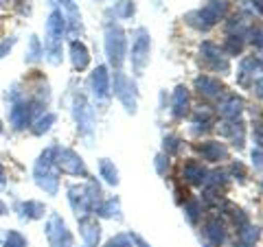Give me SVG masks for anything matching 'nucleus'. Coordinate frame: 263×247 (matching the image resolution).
Returning a JSON list of instances; mask_svg holds the SVG:
<instances>
[{"label": "nucleus", "instance_id": "obj_1", "mask_svg": "<svg viewBox=\"0 0 263 247\" xmlns=\"http://www.w3.org/2000/svg\"><path fill=\"white\" fill-rule=\"evenodd\" d=\"M101 188H99L97 182H90L86 186H77L72 184L68 188V201L72 205V210H75L77 219L79 217H86L90 210H97L99 205H101Z\"/></svg>", "mask_w": 263, "mask_h": 247}, {"label": "nucleus", "instance_id": "obj_2", "mask_svg": "<svg viewBox=\"0 0 263 247\" xmlns=\"http://www.w3.org/2000/svg\"><path fill=\"white\" fill-rule=\"evenodd\" d=\"M66 31V18L60 9H53L46 20V59L48 64H62V35Z\"/></svg>", "mask_w": 263, "mask_h": 247}, {"label": "nucleus", "instance_id": "obj_3", "mask_svg": "<svg viewBox=\"0 0 263 247\" xmlns=\"http://www.w3.org/2000/svg\"><path fill=\"white\" fill-rule=\"evenodd\" d=\"M60 169L55 167L53 162V149H46L35 162V169H33V177H35V184L42 188L46 195H57V186H60Z\"/></svg>", "mask_w": 263, "mask_h": 247}, {"label": "nucleus", "instance_id": "obj_4", "mask_svg": "<svg viewBox=\"0 0 263 247\" xmlns=\"http://www.w3.org/2000/svg\"><path fill=\"white\" fill-rule=\"evenodd\" d=\"M105 53L112 66L121 68L123 59H125V33L117 22L105 24Z\"/></svg>", "mask_w": 263, "mask_h": 247}, {"label": "nucleus", "instance_id": "obj_5", "mask_svg": "<svg viewBox=\"0 0 263 247\" xmlns=\"http://www.w3.org/2000/svg\"><path fill=\"white\" fill-rule=\"evenodd\" d=\"M53 162L55 167L68 173V175H79V177H88V169L84 160L72 151V149H66V147H53Z\"/></svg>", "mask_w": 263, "mask_h": 247}, {"label": "nucleus", "instance_id": "obj_6", "mask_svg": "<svg viewBox=\"0 0 263 247\" xmlns=\"http://www.w3.org/2000/svg\"><path fill=\"white\" fill-rule=\"evenodd\" d=\"M46 241L51 247H72L75 245V238L68 232L64 219L60 215H51L46 221Z\"/></svg>", "mask_w": 263, "mask_h": 247}, {"label": "nucleus", "instance_id": "obj_7", "mask_svg": "<svg viewBox=\"0 0 263 247\" xmlns=\"http://www.w3.org/2000/svg\"><path fill=\"white\" fill-rule=\"evenodd\" d=\"M147 64H149V35L141 29L136 33L134 44H132V66H134L136 75H143Z\"/></svg>", "mask_w": 263, "mask_h": 247}, {"label": "nucleus", "instance_id": "obj_8", "mask_svg": "<svg viewBox=\"0 0 263 247\" xmlns=\"http://www.w3.org/2000/svg\"><path fill=\"white\" fill-rule=\"evenodd\" d=\"M134 84L123 75L121 70L114 72V94H117L121 98V103L125 105V110L129 114H134L136 112V92H134Z\"/></svg>", "mask_w": 263, "mask_h": 247}, {"label": "nucleus", "instance_id": "obj_9", "mask_svg": "<svg viewBox=\"0 0 263 247\" xmlns=\"http://www.w3.org/2000/svg\"><path fill=\"white\" fill-rule=\"evenodd\" d=\"M72 114H75L79 134H84V136H90V134H92L95 116H92V108L88 105V101H86V96H84V94H77L75 105H72Z\"/></svg>", "mask_w": 263, "mask_h": 247}, {"label": "nucleus", "instance_id": "obj_10", "mask_svg": "<svg viewBox=\"0 0 263 247\" xmlns=\"http://www.w3.org/2000/svg\"><path fill=\"white\" fill-rule=\"evenodd\" d=\"M40 108L37 103H27V101H18L11 105L9 110V120L15 129H24L33 122V116H35V110Z\"/></svg>", "mask_w": 263, "mask_h": 247}, {"label": "nucleus", "instance_id": "obj_11", "mask_svg": "<svg viewBox=\"0 0 263 247\" xmlns=\"http://www.w3.org/2000/svg\"><path fill=\"white\" fill-rule=\"evenodd\" d=\"M224 13H226V3H224V0H211V3L204 7L202 11H195V13H191V15H193V18H200V20H202L200 24H197V29L206 31V29H211L213 24H215Z\"/></svg>", "mask_w": 263, "mask_h": 247}, {"label": "nucleus", "instance_id": "obj_12", "mask_svg": "<svg viewBox=\"0 0 263 247\" xmlns=\"http://www.w3.org/2000/svg\"><path fill=\"white\" fill-rule=\"evenodd\" d=\"M90 84H92V92L99 101H105V98L110 96V75H108V68H105V66H99V68L92 72Z\"/></svg>", "mask_w": 263, "mask_h": 247}, {"label": "nucleus", "instance_id": "obj_13", "mask_svg": "<svg viewBox=\"0 0 263 247\" xmlns=\"http://www.w3.org/2000/svg\"><path fill=\"white\" fill-rule=\"evenodd\" d=\"M202 57H204V61H206L211 68H215V70H221V72H226L228 70V61H226V57L219 53V48L215 44H211L206 42L202 46Z\"/></svg>", "mask_w": 263, "mask_h": 247}, {"label": "nucleus", "instance_id": "obj_14", "mask_svg": "<svg viewBox=\"0 0 263 247\" xmlns=\"http://www.w3.org/2000/svg\"><path fill=\"white\" fill-rule=\"evenodd\" d=\"M79 228H81V236H84V243L86 247H97L99 238H101V228L95 219H88V217H81L79 219Z\"/></svg>", "mask_w": 263, "mask_h": 247}, {"label": "nucleus", "instance_id": "obj_15", "mask_svg": "<svg viewBox=\"0 0 263 247\" xmlns=\"http://www.w3.org/2000/svg\"><path fill=\"white\" fill-rule=\"evenodd\" d=\"M197 151L202 153V158L204 160H211V162H217V160H226V147L221 145V142H215V140H211V142H204L197 147Z\"/></svg>", "mask_w": 263, "mask_h": 247}, {"label": "nucleus", "instance_id": "obj_16", "mask_svg": "<svg viewBox=\"0 0 263 247\" xmlns=\"http://www.w3.org/2000/svg\"><path fill=\"white\" fill-rule=\"evenodd\" d=\"M70 59H72V66H75V70H84L88 68L90 64V55H88V48L86 44L81 42H70Z\"/></svg>", "mask_w": 263, "mask_h": 247}, {"label": "nucleus", "instance_id": "obj_17", "mask_svg": "<svg viewBox=\"0 0 263 247\" xmlns=\"http://www.w3.org/2000/svg\"><path fill=\"white\" fill-rule=\"evenodd\" d=\"M195 88H197V92L204 94V96H209V98H215V96L221 94L219 81H215L213 77H197L195 79Z\"/></svg>", "mask_w": 263, "mask_h": 247}, {"label": "nucleus", "instance_id": "obj_18", "mask_svg": "<svg viewBox=\"0 0 263 247\" xmlns=\"http://www.w3.org/2000/svg\"><path fill=\"white\" fill-rule=\"evenodd\" d=\"M204 234H206L211 245H221V243H224V236H226L224 225H221L217 219H211L209 223L204 225Z\"/></svg>", "mask_w": 263, "mask_h": 247}, {"label": "nucleus", "instance_id": "obj_19", "mask_svg": "<svg viewBox=\"0 0 263 247\" xmlns=\"http://www.w3.org/2000/svg\"><path fill=\"white\" fill-rule=\"evenodd\" d=\"M186 110H189V92H186L184 86H180L174 92V116L182 118L186 114Z\"/></svg>", "mask_w": 263, "mask_h": 247}, {"label": "nucleus", "instance_id": "obj_20", "mask_svg": "<svg viewBox=\"0 0 263 247\" xmlns=\"http://www.w3.org/2000/svg\"><path fill=\"white\" fill-rule=\"evenodd\" d=\"M18 210H20V219H40V217H44V205L40 203V201H27V203H20L18 205Z\"/></svg>", "mask_w": 263, "mask_h": 247}, {"label": "nucleus", "instance_id": "obj_21", "mask_svg": "<svg viewBox=\"0 0 263 247\" xmlns=\"http://www.w3.org/2000/svg\"><path fill=\"white\" fill-rule=\"evenodd\" d=\"M99 173H101V177L108 184H112V186L119 184V171H117V167H114V162H110L108 158L99 160Z\"/></svg>", "mask_w": 263, "mask_h": 247}, {"label": "nucleus", "instance_id": "obj_22", "mask_svg": "<svg viewBox=\"0 0 263 247\" xmlns=\"http://www.w3.org/2000/svg\"><path fill=\"white\" fill-rule=\"evenodd\" d=\"M182 175L189 179L191 184H202L204 179V175H206V171L202 169V164H197V162H189L186 167H184V171H182Z\"/></svg>", "mask_w": 263, "mask_h": 247}, {"label": "nucleus", "instance_id": "obj_23", "mask_svg": "<svg viewBox=\"0 0 263 247\" xmlns=\"http://www.w3.org/2000/svg\"><path fill=\"white\" fill-rule=\"evenodd\" d=\"M219 114L224 118H237L241 114V101L239 98H228V101L219 108Z\"/></svg>", "mask_w": 263, "mask_h": 247}, {"label": "nucleus", "instance_id": "obj_24", "mask_svg": "<svg viewBox=\"0 0 263 247\" xmlns=\"http://www.w3.org/2000/svg\"><path fill=\"white\" fill-rule=\"evenodd\" d=\"M29 53H27V64H35V61H40L42 59V55H44V48L40 46V39L35 37V35H31V39H29Z\"/></svg>", "mask_w": 263, "mask_h": 247}, {"label": "nucleus", "instance_id": "obj_25", "mask_svg": "<svg viewBox=\"0 0 263 247\" xmlns=\"http://www.w3.org/2000/svg\"><path fill=\"white\" fill-rule=\"evenodd\" d=\"M53 122H55V114H44L42 118H37V122L31 127V131L35 136H42V134H46V131L53 127Z\"/></svg>", "mask_w": 263, "mask_h": 247}, {"label": "nucleus", "instance_id": "obj_26", "mask_svg": "<svg viewBox=\"0 0 263 247\" xmlns=\"http://www.w3.org/2000/svg\"><path fill=\"white\" fill-rule=\"evenodd\" d=\"M97 212H99L101 217H119V201H117V199L103 201V203L97 208Z\"/></svg>", "mask_w": 263, "mask_h": 247}, {"label": "nucleus", "instance_id": "obj_27", "mask_svg": "<svg viewBox=\"0 0 263 247\" xmlns=\"http://www.w3.org/2000/svg\"><path fill=\"white\" fill-rule=\"evenodd\" d=\"M3 247H27V238H24L20 232L11 230V232H7V236H5V245H3Z\"/></svg>", "mask_w": 263, "mask_h": 247}, {"label": "nucleus", "instance_id": "obj_28", "mask_svg": "<svg viewBox=\"0 0 263 247\" xmlns=\"http://www.w3.org/2000/svg\"><path fill=\"white\" fill-rule=\"evenodd\" d=\"M114 13H117L119 18H129V15L134 13V3H132V0H119L117 7H114Z\"/></svg>", "mask_w": 263, "mask_h": 247}, {"label": "nucleus", "instance_id": "obj_29", "mask_svg": "<svg viewBox=\"0 0 263 247\" xmlns=\"http://www.w3.org/2000/svg\"><path fill=\"white\" fill-rule=\"evenodd\" d=\"M224 48H226V53H228V55H237V53H241V48H243L241 37H239V35H230V37L226 39Z\"/></svg>", "mask_w": 263, "mask_h": 247}, {"label": "nucleus", "instance_id": "obj_30", "mask_svg": "<svg viewBox=\"0 0 263 247\" xmlns=\"http://www.w3.org/2000/svg\"><path fill=\"white\" fill-rule=\"evenodd\" d=\"M239 236H241V241L243 243H250V241H257L259 238V230L257 228H250V225H246L241 232H239Z\"/></svg>", "mask_w": 263, "mask_h": 247}, {"label": "nucleus", "instance_id": "obj_31", "mask_svg": "<svg viewBox=\"0 0 263 247\" xmlns=\"http://www.w3.org/2000/svg\"><path fill=\"white\" fill-rule=\"evenodd\" d=\"M197 210H200V203H197V201H189L184 205V212H186V217H189L191 223H195V221H197Z\"/></svg>", "mask_w": 263, "mask_h": 247}, {"label": "nucleus", "instance_id": "obj_32", "mask_svg": "<svg viewBox=\"0 0 263 247\" xmlns=\"http://www.w3.org/2000/svg\"><path fill=\"white\" fill-rule=\"evenodd\" d=\"M180 149V138H164V151L167 153H176Z\"/></svg>", "mask_w": 263, "mask_h": 247}, {"label": "nucleus", "instance_id": "obj_33", "mask_svg": "<svg viewBox=\"0 0 263 247\" xmlns=\"http://www.w3.org/2000/svg\"><path fill=\"white\" fill-rule=\"evenodd\" d=\"M13 44H15V37H7V39H3V42H0V59H3V57L11 51Z\"/></svg>", "mask_w": 263, "mask_h": 247}, {"label": "nucleus", "instance_id": "obj_34", "mask_svg": "<svg viewBox=\"0 0 263 247\" xmlns=\"http://www.w3.org/2000/svg\"><path fill=\"white\" fill-rule=\"evenodd\" d=\"M105 247H132V245H129V238L121 234V236H117V238H112V241L105 245Z\"/></svg>", "mask_w": 263, "mask_h": 247}, {"label": "nucleus", "instance_id": "obj_35", "mask_svg": "<svg viewBox=\"0 0 263 247\" xmlns=\"http://www.w3.org/2000/svg\"><path fill=\"white\" fill-rule=\"evenodd\" d=\"M252 44L257 48H263V29H254L252 31Z\"/></svg>", "mask_w": 263, "mask_h": 247}, {"label": "nucleus", "instance_id": "obj_36", "mask_svg": "<svg viewBox=\"0 0 263 247\" xmlns=\"http://www.w3.org/2000/svg\"><path fill=\"white\" fill-rule=\"evenodd\" d=\"M252 160L257 162V167L263 169V153H261V151H252Z\"/></svg>", "mask_w": 263, "mask_h": 247}, {"label": "nucleus", "instance_id": "obj_37", "mask_svg": "<svg viewBox=\"0 0 263 247\" xmlns=\"http://www.w3.org/2000/svg\"><path fill=\"white\" fill-rule=\"evenodd\" d=\"M164 162H167V160H164L162 155H158V158H156V169H158V173H164Z\"/></svg>", "mask_w": 263, "mask_h": 247}, {"label": "nucleus", "instance_id": "obj_38", "mask_svg": "<svg viewBox=\"0 0 263 247\" xmlns=\"http://www.w3.org/2000/svg\"><path fill=\"white\" fill-rule=\"evenodd\" d=\"M254 92H257V96H261V98H263V79H259V81H257V86H254Z\"/></svg>", "mask_w": 263, "mask_h": 247}, {"label": "nucleus", "instance_id": "obj_39", "mask_svg": "<svg viewBox=\"0 0 263 247\" xmlns=\"http://www.w3.org/2000/svg\"><path fill=\"white\" fill-rule=\"evenodd\" d=\"M7 184V179H5V169H3V164H0V188H5Z\"/></svg>", "mask_w": 263, "mask_h": 247}, {"label": "nucleus", "instance_id": "obj_40", "mask_svg": "<svg viewBox=\"0 0 263 247\" xmlns=\"http://www.w3.org/2000/svg\"><path fill=\"white\" fill-rule=\"evenodd\" d=\"M257 140H259V145L263 147V127L259 129V134H257Z\"/></svg>", "mask_w": 263, "mask_h": 247}, {"label": "nucleus", "instance_id": "obj_41", "mask_svg": "<svg viewBox=\"0 0 263 247\" xmlns=\"http://www.w3.org/2000/svg\"><path fill=\"white\" fill-rule=\"evenodd\" d=\"M3 215H7V205H5L3 201H0V217H3Z\"/></svg>", "mask_w": 263, "mask_h": 247}, {"label": "nucleus", "instance_id": "obj_42", "mask_svg": "<svg viewBox=\"0 0 263 247\" xmlns=\"http://www.w3.org/2000/svg\"><path fill=\"white\" fill-rule=\"evenodd\" d=\"M237 247H250L248 243H241V245H237Z\"/></svg>", "mask_w": 263, "mask_h": 247}, {"label": "nucleus", "instance_id": "obj_43", "mask_svg": "<svg viewBox=\"0 0 263 247\" xmlns=\"http://www.w3.org/2000/svg\"><path fill=\"white\" fill-rule=\"evenodd\" d=\"M0 131H3V120H0Z\"/></svg>", "mask_w": 263, "mask_h": 247}, {"label": "nucleus", "instance_id": "obj_44", "mask_svg": "<svg viewBox=\"0 0 263 247\" xmlns=\"http://www.w3.org/2000/svg\"><path fill=\"white\" fill-rule=\"evenodd\" d=\"M261 188H263V184H261Z\"/></svg>", "mask_w": 263, "mask_h": 247}]
</instances>
